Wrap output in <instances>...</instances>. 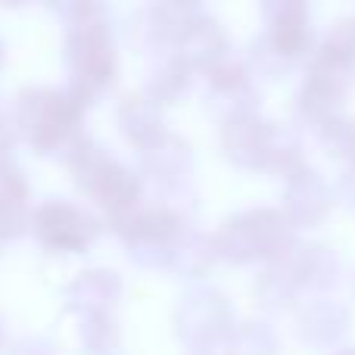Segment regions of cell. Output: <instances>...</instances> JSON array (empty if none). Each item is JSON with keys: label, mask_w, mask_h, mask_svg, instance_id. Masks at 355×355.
Here are the masks:
<instances>
[{"label": "cell", "mask_w": 355, "mask_h": 355, "mask_svg": "<svg viewBox=\"0 0 355 355\" xmlns=\"http://www.w3.org/2000/svg\"><path fill=\"white\" fill-rule=\"evenodd\" d=\"M290 243H296L293 225L281 209H250L215 234L218 256L227 262H252V259H277Z\"/></svg>", "instance_id": "277c9868"}, {"label": "cell", "mask_w": 355, "mask_h": 355, "mask_svg": "<svg viewBox=\"0 0 355 355\" xmlns=\"http://www.w3.org/2000/svg\"><path fill=\"white\" fill-rule=\"evenodd\" d=\"M349 327V312L337 300H312L300 309L296 315V334L309 346H334L343 340Z\"/></svg>", "instance_id": "7c38bea8"}, {"label": "cell", "mask_w": 355, "mask_h": 355, "mask_svg": "<svg viewBox=\"0 0 355 355\" xmlns=\"http://www.w3.org/2000/svg\"><path fill=\"white\" fill-rule=\"evenodd\" d=\"M250 62H252V69H259V72L268 75V78H281V75H287V69L293 66V60L284 56L281 50L271 44L268 35L256 37V41L250 44Z\"/></svg>", "instance_id": "d4e9b609"}, {"label": "cell", "mask_w": 355, "mask_h": 355, "mask_svg": "<svg viewBox=\"0 0 355 355\" xmlns=\"http://www.w3.org/2000/svg\"><path fill=\"white\" fill-rule=\"evenodd\" d=\"M318 137H321V147L327 150V156L346 162V166L355 162V116L340 112L337 119H331L327 125H321Z\"/></svg>", "instance_id": "7402d4cb"}, {"label": "cell", "mask_w": 355, "mask_h": 355, "mask_svg": "<svg viewBox=\"0 0 355 355\" xmlns=\"http://www.w3.org/2000/svg\"><path fill=\"white\" fill-rule=\"evenodd\" d=\"M265 168L281 178H296L300 172H306V156H302L300 137L290 128L275 122V131H271V144H268V156H265Z\"/></svg>", "instance_id": "d6986e66"}, {"label": "cell", "mask_w": 355, "mask_h": 355, "mask_svg": "<svg viewBox=\"0 0 355 355\" xmlns=\"http://www.w3.org/2000/svg\"><path fill=\"white\" fill-rule=\"evenodd\" d=\"M10 355H53V346L47 343V340H37V337H28L22 340V343L12 346Z\"/></svg>", "instance_id": "83f0119b"}, {"label": "cell", "mask_w": 355, "mask_h": 355, "mask_svg": "<svg viewBox=\"0 0 355 355\" xmlns=\"http://www.w3.org/2000/svg\"><path fill=\"white\" fill-rule=\"evenodd\" d=\"M300 268H302V284L318 293L334 290L340 284V265L337 252L324 243H300Z\"/></svg>", "instance_id": "e0dca14e"}, {"label": "cell", "mask_w": 355, "mask_h": 355, "mask_svg": "<svg viewBox=\"0 0 355 355\" xmlns=\"http://www.w3.org/2000/svg\"><path fill=\"white\" fill-rule=\"evenodd\" d=\"M209 87H212V103L225 112V119L240 112H256V87H252L250 69L227 53L209 69Z\"/></svg>", "instance_id": "30bf717a"}, {"label": "cell", "mask_w": 355, "mask_h": 355, "mask_svg": "<svg viewBox=\"0 0 355 355\" xmlns=\"http://www.w3.org/2000/svg\"><path fill=\"white\" fill-rule=\"evenodd\" d=\"M175 327L187 343L215 346L234 331V312L225 293L212 287H193L175 312Z\"/></svg>", "instance_id": "5b68a950"}, {"label": "cell", "mask_w": 355, "mask_h": 355, "mask_svg": "<svg viewBox=\"0 0 355 355\" xmlns=\"http://www.w3.org/2000/svg\"><path fill=\"white\" fill-rule=\"evenodd\" d=\"M337 355H355V349H340Z\"/></svg>", "instance_id": "1f68e13d"}, {"label": "cell", "mask_w": 355, "mask_h": 355, "mask_svg": "<svg viewBox=\"0 0 355 355\" xmlns=\"http://www.w3.org/2000/svg\"><path fill=\"white\" fill-rule=\"evenodd\" d=\"M225 355H277V337L262 321H243L221 340Z\"/></svg>", "instance_id": "ffe728a7"}, {"label": "cell", "mask_w": 355, "mask_h": 355, "mask_svg": "<svg viewBox=\"0 0 355 355\" xmlns=\"http://www.w3.org/2000/svg\"><path fill=\"white\" fill-rule=\"evenodd\" d=\"M81 103L72 91L28 87L16 97V128L37 153H60L78 141Z\"/></svg>", "instance_id": "7a4b0ae2"}, {"label": "cell", "mask_w": 355, "mask_h": 355, "mask_svg": "<svg viewBox=\"0 0 355 355\" xmlns=\"http://www.w3.org/2000/svg\"><path fill=\"white\" fill-rule=\"evenodd\" d=\"M116 119H119V125H122L125 137L135 141L137 147H144L147 141L162 135V106L156 103L147 91L125 94L116 110Z\"/></svg>", "instance_id": "2e32d148"}, {"label": "cell", "mask_w": 355, "mask_h": 355, "mask_svg": "<svg viewBox=\"0 0 355 355\" xmlns=\"http://www.w3.org/2000/svg\"><path fill=\"white\" fill-rule=\"evenodd\" d=\"M334 209V190L315 175L312 168L300 172L287 181V193H284V215L290 218L293 227H315L327 218Z\"/></svg>", "instance_id": "9c48e42d"}, {"label": "cell", "mask_w": 355, "mask_h": 355, "mask_svg": "<svg viewBox=\"0 0 355 355\" xmlns=\"http://www.w3.org/2000/svg\"><path fill=\"white\" fill-rule=\"evenodd\" d=\"M25 231V209H0V240H10Z\"/></svg>", "instance_id": "4316f807"}, {"label": "cell", "mask_w": 355, "mask_h": 355, "mask_svg": "<svg viewBox=\"0 0 355 355\" xmlns=\"http://www.w3.org/2000/svg\"><path fill=\"white\" fill-rule=\"evenodd\" d=\"M178 56L184 60L187 69H212L218 60L227 56V37H225V28H221L215 19H209L206 12L193 19L184 37L178 41Z\"/></svg>", "instance_id": "5bb4252c"}, {"label": "cell", "mask_w": 355, "mask_h": 355, "mask_svg": "<svg viewBox=\"0 0 355 355\" xmlns=\"http://www.w3.org/2000/svg\"><path fill=\"white\" fill-rule=\"evenodd\" d=\"M122 296V281L110 268L81 271L69 287V306L81 315H106Z\"/></svg>", "instance_id": "9a60e30c"}, {"label": "cell", "mask_w": 355, "mask_h": 355, "mask_svg": "<svg viewBox=\"0 0 355 355\" xmlns=\"http://www.w3.org/2000/svg\"><path fill=\"white\" fill-rule=\"evenodd\" d=\"M187 72L190 69L184 66L181 56H168V60H162L159 66L150 69V78H147V94L156 100V103H172L184 94V87H187Z\"/></svg>", "instance_id": "44dd1931"}, {"label": "cell", "mask_w": 355, "mask_h": 355, "mask_svg": "<svg viewBox=\"0 0 355 355\" xmlns=\"http://www.w3.org/2000/svg\"><path fill=\"white\" fill-rule=\"evenodd\" d=\"M265 16H268V31L277 50L290 60L306 53L312 44V28H309V6L300 0H277V3H265Z\"/></svg>", "instance_id": "8fae6325"}, {"label": "cell", "mask_w": 355, "mask_h": 355, "mask_svg": "<svg viewBox=\"0 0 355 355\" xmlns=\"http://www.w3.org/2000/svg\"><path fill=\"white\" fill-rule=\"evenodd\" d=\"M215 256H218L215 237H202V234L184 231L172 246V268L181 271L184 277H193V275H202V271L212 265Z\"/></svg>", "instance_id": "ac0fdd59"}, {"label": "cell", "mask_w": 355, "mask_h": 355, "mask_svg": "<svg viewBox=\"0 0 355 355\" xmlns=\"http://www.w3.org/2000/svg\"><path fill=\"white\" fill-rule=\"evenodd\" d=\"M141 162H144V172L153 175L156 181L178 184L193 168V153H190V147L178 135L162 131L159 137H153V141H147L141 147Z\"/></svg>", "instance_id": "4fadbf2b"}, {"label": "cell", "mask_w": 355, "mask_h": 355, "mask_svg": "<svg viewBox=\"0 0 355 355\" xmlns=\"http://www.w3.org/2000/svg\"><path fill=\"white\" fill-rule=\"evenodd\" d=\"M69 16L66 25V62L72 66V94L87 103L94 94L110 85L116 72V50L110 41V25L100 3L56 6Z\"/></svg>", "instance_id": "6da1fadb"}, {"label": "cell", "mask_w": 355, "mask_h": 355, "mask_svg": "<svg viewBox=\"0 0 355 355\" xmlns=\"http://www.w3.org/2000/svg\"><path fill=\"white\" fill-rule=\"evenodd\" d=\"M337 193H340V200H346V206L355 209V162L352 166H346V172H343V178H340V184H337Z\"/></svg>", "instance_id": "f1b7e54d"}, {"label": "cell", "mask_w": 355, "mask_h": 355, "mask_svg": "<svg viewBox=\"0 0 355 355\" xmlns=\"http://www.w3.org/2000/svg\"><path fill=\"white\" fill-rule=\"evenodd\" d=\"M62 159L72 168L75 184H78L85 193H91L103 209H110L112 215H122L137 206L141 178L131 172V168L112 162L97 141L78 137V141L62 153Z\"/></svg>", "instance_id": "3957f363"}, {"label": "cell", "mask_w": 355, "mask_h": 355, "mask_svg": "<svg viewBox=\"0 0 355 355\" xmlns=\"http://www.w3.org/2000/svg\"><path fill=\"white\" fill-rule=\"evenodd\" d=\"M10 144H12V128L0 116V159H10Z\"/></svg>", "instance_id": "f546056e"}, {"label": "cell", "mask_w": 355, "mask_h": 355, "mask_svg": "<svg viewBox=\"0 0 355 355\" xmlns=\"http://www.w3.org/2000/svg\"><path fill=\"white\" fill-rule=\"evenodd\" d=\"M81 343L87 352H110L119 340V331L110 315H85L81 318Z\"/></svg>", "instance_id": "cb8c5ba5"}, {"label": "cell", "mask_w": 355, "mask_h": 355, "mask_svg": "<svg viewBox=\"0 0 355 355\" xmlns=\"http://www.w3.org/2000/svg\"><path fill=\"white\" fill-rule=\"evenodd\" d=\"M193 355H225V349L218 352V343H215V346H200V349H193Z\"/></svg>", "instance_id": "4dcf8cb0"}, {"label": "cell", "mask_w": 355, "mask_h": 355, "mask_svg": "<svg viewBox=\"0 0 355 355\" xmlns=\"http://www.w3.org/2000/svg\"><path fill=\"white\" fill-rule=\"evenodd\" d=\"M28 181L12 159H0V209H25Z\"/></svg>", "instance_id": "484cf974"}, {"label": "cell", "mask_w": 355, "mask_h": 355, "mask_svg": "<svg viewBox=\"0 0 355 355\" xmlns=\"http://www.w3.org/2000/svg\"><path fill=\"white\" fill-rule=\"evenodd\" d=\"M112 227L122 234L125 243H153V246H172L184 234V221L175 206H144L128 209L122 215H112Z\"/></svg>", "instance_id": "52a82bcc"}, {"label": "cell", "mask_w": 355, "mask_h": 355, "mask_svg": "<svg viewBox=\"0 0 355 355\" xmlns=\"http://www.w3.org/2000/svg\"><path fill=\"white\" fill-rule=\"evenodd\" d=\"M321 53L334 56L340 62H349L355 66V16H343L331 25V31L321 41Z\"/></svg>", "instance_id": "603a6c76"}, {"label": "cell", "mask_w": 355, "mask_h": 355, "mask_svg": "<svg viewBox=\"0 0 355 355\" xmlns=\"http://www.w3.org/2000/svg\"><path fill=\"white\" fill-rule=\"evenodd\" d=\"M31 227L50 250H85L97 237V218L62 200L44 202L31 218Z\"/></svg>", "instance_id": "8992f818"}, {"label": "cell", "mask_w": 355, "mask_h": 355, "mask_svg": "<svg viewBox=\"0 0 355 355\" xmlns=\"http://www.w3.org/2000/svg\"><path fill=\"white\" fill-rule=\"evenodd\" d=\"M271 131H275V122H265L256 112H240V116L225 119V125H221V147H225V156L231 162H237V166L265 168Z\"/></svg>", "instance_id": "ba28073f"}]
</instances>
